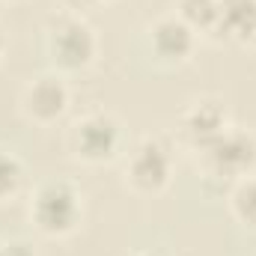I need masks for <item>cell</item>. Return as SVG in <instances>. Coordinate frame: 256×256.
<instances>
[{
    "mask_svg": "<svg viewBox=\"0 0 256 256\" xmlns=\"http://www.w3.org/2000/svg\"><path fill=\"white\" fill-rule=\"evenodd\" d=\"M30 224L48 238H66L78 232L84 220V194L68 179H45L30 194Z\"/></svg>",
    "mask_w": 256,
    "mask_h": 256,
    "instance_id": "1",
    "label": "cell"
},
{
    "mask_svg": "<svg viewBox=\"0 0 256 256\" xmlns=\"http://www.w3.org/2000/svg\"><path fill=\"white\" fill-rule=\"evenodd\" d=\"M45 54L51 68L60 74L84 72L98 57V36L78 12H60L45 27Z\"/></svg>",
    "mask_w": 256,
    "mask_h": 256,
    "instance_id": "2",
    "label": "cell"
},
{
    "mask_svg": "<svg viewBox=\"0 0 256 256\" xmlns=\"http://www.w3.org/2000/svg\"><path fill=\"white\" fill-rule=\"evenodd\" d=\"M194 152H196L202 176L212 182H220V185L224 182L232 185L256 170V134L248 128L230 126L214 140H208L206 146H200Z\"/></svg>",
    "mask_w": 256,
    "mask_h": 256,
    "instance_id": "3",
    "label": "cell"
},
{
    "mask_svg": "<svg viewBox=\"0 0 256 256\" xmlns=\"http://www.w3.org/2000/svg\"><path fill=\"white\" fill-rule=\"evenodd\" d=\"M66 149L84 164H110L126 149L122 122L110 110H90L68 126Z\"/></svg>",
    "mask_w": 256,
    "mask_h": 256,
    "instance_id": "4",
    "label": "cell"
},
{
    "mask_svg": "<svg viewBox=\"0 0 256 256\" xmlns=\"http://www.w3.org/2000/svg\"><path fill=\"white\" fill-rule=\"evenodd\" d=\"M173 179V149L161 137H143L126 161V185L140 196L167 191Z\"/></svg>",
    "mask_w": 256,
    "mask_h": 256,
    "instance_id": "5",
    "label": "cell"
},
{
    "mask_svg": "<svg viewBox=\"0 0 256 256\" xmlns=\"http://www.w3.org/2000/svg\"><path fill=\"white\" fill-rule=\"evenodd\" d=\"M72 102V90L66 84V74L60 72H42L36 74L24 90H21V114L27 122L33 126H54L57 120H63Z\"/></svg>",
    "mask_w": 256,
    "mask_h": 256,
    "instance_id": "6",
    "label": "cell"
},
{
    "mask_svg": "<svg viewBox=\"0 0 256 256\" xmlns=\"http://www.w3.org/2000/svg\"><path fill=\"white\" fill-rule=\"evenodd\" d=\"M196 42L200 36L194 33L191 27L176 15H161L155 18L149 27H146V48H149V57L164 68H176V66L188 63L196 51Z\"/></svg>",
    "mask_w": 256,
    "mask_h": 256,
    "instance_id": "7",
    "label": "cell"
},
{
    "mask_svg": "<svg viewBox=\"0 0 256 256\" xmlns=\"http://www.w3.org/2000/svg\"><path fill=\"white\" fill-rule=\"evenodd\" d=\"M226 128H230V116H226L224 102H218V98H196L179 116V134L185 137V143L191 149L206 146Z\"/></svg>",
    "mask_w": 256,
    "mask_h": 256,
    "instance_id": "8",
    "label": "cell"
},
{
    "mask_svg": "<svg viewBox=\"0 0 256 256\" xmlns=\"http://www.w3.org/2000/svg\"><path fill=\"white\" fill-rule=\"evenodd\" d=\"M218 36L256 45V0H220Z\"/></svg>",
    "mask_w": 256,
    "mask_h": 256,
    "instance_id": "9",
    "label": "cell"
},
{
    "mask_svg": "<svg viewBox=\"0 0 256 256\" xmlns=\"http://www.w3.org/2000/svg\"><path fill=\"white\" fill-rule=\"evenodd\" d=\"M176 15L191 27L194 33H218L220 18V0H179Z\"/></svg>",
    "mask_w": 256,
    "mask_h": 256,
    "instance_id": "10",
    "label": "cell"
},
{
    "mask_svg": "<svg viewBox=\"0 0 256 256\" xmlns=\"http://www.w3.org/2000/svg\"><path fill=\"white\" fill-rule=\"evenodd\" d=\"M230 212L238 224L256 226V176H244L230 185Z\"/></svg>",
    "mask_w": 256,
    "mask_h": 256,
    "instance_id": "11",
    "label": "cell"
},
{
    "mask_svg": "<svg viewBox=\"0 0 256 256\" xmlns=\"http://www.w3.org/2000/svg\"><path fill=\"white\" fill-rule=\"evenodd\" d=\"M24 176H27L24 161H21L12 149L0 146V202L18 196L21 185H24Z\"/></svg>",
    "mask_w": 256,
    "mask_h": 256,
    "instance_id": "12",
    "label": "cell"
},
{
    "mask_svg": "<svg viewBox=\"0 0 256 256\" xmlns=\"http://www.w3.org/2000/svg\"><path fill=\"white\" fill-rule=\"evenodd\" d=\"M3 256H36V250L30 242L15 238V242H3Z\"/></svg>",
    "mask_w": 256,
    "mask_h": 256,
    "instance_id": "13",
    "label": "cell"
},
{
    "mask_svg": "<svg viewBox=\"0 0 256 256\" xmlns=\"http://www.w3.org/2000/svg\"><path fill=\"white\" fill-rule=\"evenodd\" d=\"M72 9H96V6H102V3H110V0H66Z\"/></svg>",
    "mask_w": 256,
    "mask_h": 256,
    "instance_id": "14",
    "label": "cell"
},
{
    "mask_svg": "<svg viewBox=\"0 0 256 256\" xmlns=\"http://www.w3.org/2000/svg\"><path fill=\"white\" fill-rule=\"evenodd\" d=\"M3 54H6V33H3V27H0V60H3Z\"/></svg>",
    "mask_w": 256,
    "mask_h": 256,
    "instance_id": "15",
    "label": "cell"
},
{
    "mask_svg": "<svg viewBox=\"0 0 256 256\" xmlns=\"http://www.w3.org/2000/svg\"><path fill=\"white\" fill-rule=\"evenodd\" d=\"M131 256H155V254H146V250H137V254H131Z\"/></svg>",
    "mask_w": 256,
    "mask_h": 256,
    "instance_id": "16",
    "label": "cell"
},
{
    "mask_svg": "<svg viewBox=\"0 0 256 256\" xmlns=\"http://www.w3.org/2000/svg\"><path fill=\"white\" fill-rule=\"evenodd\" d=\"M0 256H3V242H0Z\"/></svg>",
    "mask_w": 256,
    "mask_h": 256,
    "instance_id": "17",
    "label": "cell"
},
{
    "mask_svg": "<svg viewBox=\"0 0 256 256\" xmlns=\"http://www.w3.org/2000/svg\"><path fill=\"white\" fill-rule=\"evenodd\" d=\"M9 3H21V0H9Z\"/></svg>",
    "mask_w": 256,
    "mask_h": 256,
    "instance_id": "18",
    "label": "cell"
}]
</instances>
